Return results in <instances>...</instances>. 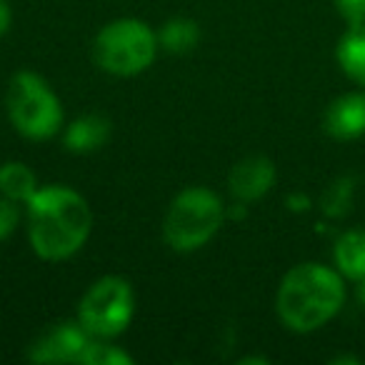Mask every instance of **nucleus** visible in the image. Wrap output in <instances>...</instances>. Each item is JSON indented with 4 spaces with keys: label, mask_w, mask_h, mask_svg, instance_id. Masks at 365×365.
<instances>
[{
    "label": "nucleus",
    "mask_w": 365,
    "mask_h": 365,
    "mask_svg": "<svg viewBox=\"0 0 365 365\" xmlns=\"http://www.w3.org/2000/svg\"><path fill=\"white\" fill-rule=\"evenodd\" d=\"M28 238L43 260H66L86 245L93 210L78 190L48 185L28 200Z\"/></svg>",
    "instance_id": "f257e3e1"
},
{
    "label": "nucleus",
    "mask_w": 365,
    "mask_h": 365,
    "mask_svg": "<svg viewBox=\"0 0 365 365\" xmlns=\"http://www.w3.org/2000/svg\"><path fill=\"white\" fill-rule=\"evenodd\" d=\"M345 303L343 275L320 263H300L285 273L275 308L293 333H313L340 313Z\"/></svg>",
    "instance_id": "f03ea898"
},
{
    "label": "nucleus",
    "mask_w": 365,
    "mask_h": 365,
    "mask_svg": "<svg viewBox=\"0 0 365 365\" xmlns=\"http://www.w3.org/2000/svg\"><path fill=\"white\" fill-rule=\"evenodd\" d=\"M225 205L210 188H185L173 198L165 213L163 235L165 243L178 253H193L213 240L225 223Z\"/></svg>",
    "instance_id": "7ed1b4c3"
},
{
    "label": "nucleus",
    "mask_w": 365,
    "mask_h": 365,
    "mask_svg": "<svg viewBox=\"0 0 365 365\" xmlns=\"http://www.w3.org/2000/svg\"><path fill=\"white\" fill-rule=\"evenodd\" d=\"M6 108L13 128L31 140H48L63 128V106L38 73L21 71L11 78Z\"/></svg>",
    "instance_id": "20e7f679"
},
{
    "label": "nucleus",
    "mask_w": 365,
    "mask_h": 365,
    "mask_svg": "<svg viewBox=\"0 0 365 365\" xmlns=\"http://www.w3.org/2000/svg\"><path fill=\"white\" fill-rule=\"evenodd\" d=\"M158 36L153 28L135 18L113 21L98 33L93 43V61L110 76H138L155 61Z\"/></svg>",
    "instance_id": "39448f33"
},
{
    "label": "nucleus",
    "mask_w": 365,
    "mask_h": 365,
    "mask_svg": "<svg viewBox=\"0 0 365 365\" xmlns=\"http://www.w3.org/2000/svg\"><path fill=\"white\" fill-rule=\"evenodd\" d=\"M135 315V293L123 275L96 280L78 305V320L93 338H115Z\"/></svg>",
    "instance_id": "423d86ee"
},
{
    "label": "nucleus",
    "mask_w": 365,
    "mask_h": 365,
    "mask_svg": "<svg viewBox=\"0 0 365 365\" xmlns=\"http://www.w3.org/2000/svg\"><path fill=\"white\" fill-rule=\"evenodd\" d=\"M93 335L86 328L73 320H63V323L51 325L48 330H43L28 348V358L33 363H78L86 350V345L91 343Z\"/></svg>",
    "instance_id": "0eeeda50"
},
{
    "label": "nucleus",
    "mask_w": 365,
    "mask_h": 365,
    "mask_svg": "<svg viewBox=\"0 0 365 365\" xmlns=\"http://www.w3.org/2000/svg\"><path fill=\"white\" fill-rule=\"evenodd\" d=\"M275 182V163L265 155H248L233 165L228 175V190L235 200L250 203L258 200L273 188Z\"/></svg>",
    "instance_id": "6e6552de"
},
{
    "label": "nucleus",
    "mask_w": 365,
    "mask_h": 365,
    "mask_svg": "<svg viewBox=\"0 0 365 365\" xmlns=\"http://www.w3.org/2000/svg\"><path fill=\"white\" fill-rule=\"evenodd\" d=\"M323 128L335 140H355L365 135V96L345 93L335 98L323 115Z\"/></svg>",
    "instance_id": "1a4fd4ad"
},
{
    "label": "nucleus",
    "mask_w": 365,
    "mask_h": 365,
    "mask_svg": "<svg viewBox=\"0 0 365 365\" xmlns=\"http://www.w3.org/2000/svg\"><path fill=\"white\" fill-rule=\"evenodd\" d=\"M108 140H110V120L106 115H96V113L76 118L63 135V145L71 153H81V155L101 150Z\"/></svg>",
    "instance_id": "9d476101"
},
{
    "label": "nucleus",
    "mask_w": 365,
    "mask_h": 365,
    "mask_svg": "<svg viewBox=\"0 0 365 365\" xmlns=\"http://www.w3.org/2000/svg\"><path fill=\"white\" fill-rule=\"evenodd\" d=\"M335 56L345 76L365 88V23L348 26V31L340 36Z\"/></svg>",
    "instance_id": "9b49d317"
},
{
    "label": "nucleus",
    "mask_w": 365,
    "mask_h": 365,
    "mask_svg": "<svg viewBox=\"0 0 365 365\" xmlns=\"http://www.w3.org/2000/svg\"><path fill=\"white\" fill-rule=\"evenodd\" d=\"M333 258L338 273L358 283L365 278V230H348L335 240Z\"/></svg>",
    "instance_id": "f8f14e48"
},
{
    "label": "nucleus",
    "mask_w": 365,
    "mask_h": 365,
    "mask_svg": "<svg viewBox=\"0 0 365 365\" xmlns=\"http://www.w3.org/2000/svg\"><path fill=\"white\" fill-rule=\"evenodd\" d=\"M0 193L16 203H28L38 193V178L26 163H3L0 165Z\"/></svg>",
    "instance_id": "ddd939ff"
},
{
    "label": "nucleus",
    "mask_w": 365,
    "mask_h": 365,
    "mask_svg": "<svg viewBox=\"0 0 365 365\" xmlns=\"http://www.w3.org/2000/svg\"><path fill=\"white\" fill-rule=\"evenodd\" d=\"M200 28L190 18H170L158 33V43L168 53H188L198 46Z\"/></svg>",
    "instance_id": "4468645a"
},
{
    "label": "nucleus",
    "mask_w": 365,
    "mask_h": 365,
    "mask_svg": "<svg viewBox=\"0 0 365 365\" xmlns=\"http://www.w3.org/2000/svg\"><path fill=\"white\" fill-rule=\"evenodd\" d=\"M353 198H355V180L350 175H343L325 188L323 198H320V210L328 218H343L353 208Z\"/></svg>",
    "instance_id": "2eb2a0df"
},
{
    "label": "nucleus",
    "mask_w": 365,
    "mask_h": 365,
    "mask_svg": "<svg viewBox=\"0 0 365 365\" xmlns=\"http://www.w3.org/2000/svg\"><path fill=\"white\" fill-rule=\"evenodd\" d=\"M83 365H133V358L118 345L108 343L106 338H91L81 360Z\"/></svg>",
    "instance_id": "dca6fc26"
},
{
    "label": "nucleus",
    "mask_w": 365,
    "mask_h": 365,
    "mask_svg": "<svg viewBox=\"0 0 365 365\" xmlns=\"http://www.w3.org/2000/svg\"><path fill=\"white\" fill-rule=\"evenodd\" d=\"M18 220H21V210H18V203L11 198H0V240H6L8 235L16 230Z\"/></svg>",
    "instance_id": "f3484780"
},
{
    "label": "nucleus",
    "mask_w": 365,
    "mask_h": 365,
    "mask_svg": "<svg viewBox=\"0 0 365 365\" xmlns=\"http://www.w3.org/2000/svg\"><path fill=\"white\" fill-rule=\"evenodd\" d=\"M335 8L348 26L365 23V0H335Z\"/></svg>",
    "instance_id": "a211bd4d"
},
{
    "label": "nucleus",
    "mask_w": 365,
    "mask_h": 365,
    "mask_svg": "<svg viewBox=\"0 0 365 365\" xmlns=\"http://www.w3.org/2000/svg\"><path fill=\"white\" fill-rule=\"evenodd\" d=\"M11 21H13V13H11V8H8V3L6 0H0V36L11 28Z\"/></svg>",
    "instance_id": "6ab92c4d"
},
{
    "label": "nucleus",
    "mask_w": 365,
    "mask_h": 365,
    "mask_svg": "<svg viewBox=\"0 0 365 365\" xmlns=\"http://www.w3.org/2000/svg\"><path fill=\"white\" fill-rule=\"evenodd\" d=\"M288 205H290V210H308L310 200H308V195H290Z\"/></svg>",
    "instance_id": "aec40b11"
},
{
    "label": "nucleus",
    "mask_w": 365,
    "mask_h": 365,
    "mask_svg": "<svg viewBox=\"0 0 365 365\" xmlns=\"http://www.w3.org/2000/svg\"><path fill=\"white\" fill-rule=\"evenodd\" d=\"M355 298H358V303L365 308V278H360L358 285H355Z\"/></svg>",
    "instance_id": "412c9836"
},
{
    "label": "nucleus",
    "mask_w": 365,
    "mask_h": 365,
    "mask_svg": "<svg viewBox=\"0 0 365 365\" xmlns=\"http://www.w3.org/2000/svg\"><path fill=\"white\" fill-rule=\"evenodd\" d=\"M333 365H360V360L358 358H353V355H343V358H335V360H330Z\"/></svg>",
    "instance_id": "4be33fe9"
},
{
    "label": "nucleus",
    "mask_w": 365,
    "mask_h": 365,
    "mask_svg": "<svg viewBox=\"0 0 365 365\" xmlns=\"http://www.w3.org/2000/svg\"><path fill=\"white\" fill-rule=\"evenodd\" d=\"M253 363L268 365V358H255V355H250V358H240V365H253Z\"/></svg>",
    "instance_id": "5701e85b"
}]
</instances>
